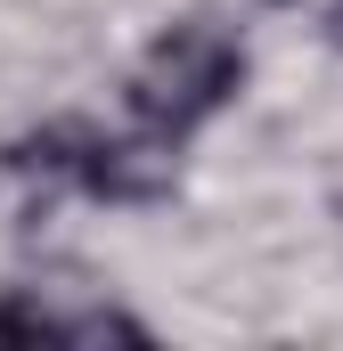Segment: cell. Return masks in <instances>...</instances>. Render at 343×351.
<instances>
[{
	"mask_svg": "<svg viewBox=\"0 0 343 351\" xmlns=\"http://www.w3.org/2000/svg\"><path fill=\"white\" fill-rule=\"evenodd\" d=\"M246 82V41L237 25L221 16H180L172 33L147 41V58L131 66V123L156 139V147H180L196 123H213Z\"/></svg>",
	"mask_w": 343,
	"mask_h": 351,
	"instance_id": "cell-1",
	"label": "cell"
}]
</instances>
